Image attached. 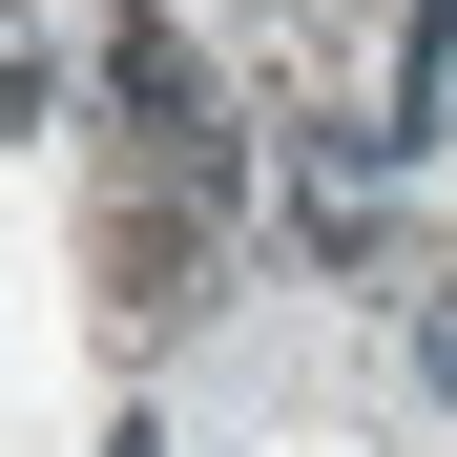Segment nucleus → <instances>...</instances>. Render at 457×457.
Segmentation results:
<instances>
[{"label": "nucleus", "mask_w": 457, "mask_h": 457, "mask_svg": "<svg viewBox=\"0 0 457 457\" xmlns=\"http://www.w3.org/2000/svg\"><path fill=\"white\" fill-rule=\"evenodd\" d=\"M416 374L457 395V270H416Z\"/></svg>", "instance_id": "20e7f679"}, {"label": "nucleus", "mask_w": 457, "mask_h": 457, "mask_svg": "<svg viewBox=\"0 0 457 457\" xmlns=\"http://www.w3.org/2000/svg\"><path fill=\"white\" fill-rule=\"evenodd\" d=\"M84 270H104V312H125V333H187V312H208V228H187V208H104V250H84Z\"/></svg>", "instance_id": "f257e3e1"}, {"label": "nucleus", "mask_w": 457, "mask_h": 457, "mask_svg": "<svg viewBox=\"0 0 457 457\" xmlns=\"http://www.w3.org/2000/svg\"><path fill=\"white\" fill-rule=\"evenodd\" d=\"M62 104V62H42V21H0V125H42Z\"/></svg>", "instance_id": "7ed1b4c3"}, {"label": "nucleus", "mask_w": 457, "mask_h": 457, "mask_svg": "<svg viewBox=\"0 0 457 457\" xmlns=\"http://www.w3.org/2000/svg\"><path fill=\"white\" fill-rule=\"evenodd\" d=\"M104 104H125V125H228V84H208V42L167 21V0H125V21H104Z\"/></svg>", "instance_id": "f03ea898"}]
</instances>
